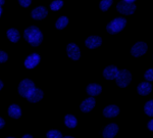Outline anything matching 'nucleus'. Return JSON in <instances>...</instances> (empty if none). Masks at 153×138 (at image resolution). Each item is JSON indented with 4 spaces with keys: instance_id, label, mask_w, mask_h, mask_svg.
<instances>
[{
    "instance_id": "1",
    "label": "nucleus",
    "mask_w": 153,
    "mask_h": 138,
    "mask_svg": "<svg viewBox=\"0 0 153 138\" xmlns=\"http://www.w3.org/2000/svg\"><path fill=\"white\" fill-rule=\"evenodd\" d=\"M24 37L27 42H29L32 46H39L43 40V35H42L40 29L38 27L32 26L25 30Z\"/></svg>"
},
{
    "instance_id": "2",
    "label": "nucleus",
    "mask_w": 153,
    "mask_h": 138,
    "mask_svg": "<svg viewBox=\"0 0 153 138\" xmlns=\"http://www.w3.org/2000/svg\"><path fill=\"white\" fill-rule=\"evenodd\" d=\"M127 25V19L124 18H117L112 19L106 27V30L109 34H115L123 30Z\"/></svg>"
},
{
    "instance_id": "3",
    "label": "nucleus",
    "mask_w": 153,
    "mask_h": 138,
    "mask_svg": "<svg viewBox=\"0 0 153 138\" xmlns=\"http://www.w3.org/2000/svg\"><path fill=\"white\" fill-rule=\"evenodd\" d=\"M34 89H35V84L33 83V81L29 80V79H25L19 85V95L25 98H28L31 95V93L34 91Z\"/></svg>"
},
{
    "instance_id": "4",
    "label": "nucleus",
    "mask_w": 153,
    "mask_h": 138,
    "mask_svg": "<svg viewBox=\"0 0 153 138\" xmlns=\"http://www.w3.org/2000/svg\"><path fill=\"white\" fill-rule=\"evenodd\" d=\"M131 80H132V75L128 70H122L118 71V74L115 78V81H117V84L122 88L127 87L128 85L130 84Z\"/></svg>"
},
{
    "instance_id": "5",
    "label": "nucleus",
    "mask_w": 153,
    "mask_h": 138,
    "mask_svg": "<svg viewBox=\"0 0 153 138\" xmlns=\"http://www.w3.org/2000/svg\"><path fill=\"white\" fill-rule=\"evenodd\" d=\"M117 9L118 12H120L122 14H126V16H130L133 14L136 10V5L135 3H128L127 0H123L120 1L117 5Z\"/></svg>"
},
{
    "instance_id": "6",
    "label": "nucleus",
    "mask_w": 153,
    "mask_h": 138,
    "mask_svg": "<svg viewBox=\"0 0 153 138\" xmlns=\"http://www.w3.org/2000/svg\"><path fill=\"white\" fill-rule=\"evenodd\" d=\"M147 51V44L144 42H138L136 43L131 49V53L135 57H139V56L145 54Z\"/></svg>"
},
{
    "instance_id": "7",
    "label": "nucleus",
    "mask_w": 153,
    "mask_h": 138,
    "mask_svg": "<svg viewBox=\"0 0 153 138\" xmlns=\"http://www.w3.org/2000/svg\"><path fill=\"white\" fill-rule=\"evenodd\" d=\"M66 52H68V57H71L74 60H78L81 56L80 48L76 45L75 43H70L66 46Z\"/></svg>"
},
{
    "instance_id": "8",
    "label": "nucleus",
    "mask_w": 153,
    "mask_h": 138,
    "mask_svg": "<svg viewBox=\"0 0 153 138\" xmlns=\"http://www.w3.org/2000/svg\"><path fill=\"white\" fill-rule=\"evenodd\" d=\"M39 63H40V56H39V54L32 53L25 60V66L27 69H34Z\"/></svg>"
},
{
    "instance_id": "9",
    "label": "nucleus",
    "mask_w": 153,
    "mask_h": 138,
    "mask_svg": "<svg viewBox=\"0 0 153 138\" xmlns=\"http://www.w3.org/2000/svg\"><path fill=\"white\" fill-rule=\"evenodd\" d=\"M118 132V126L117 124H109L107 125L103 130V137L104 138H113Z\"/></svg>"
},
{
    "instance_id": "10",
    "label": "nucleus",
    "mask_w": 153,
    "mask_h": 138,
    "mask_svg": "<svg viewBox=\"0 0 153 138\" xmlns=\"http://www.w3.org/2000/svg\"><path fill=\"white\" fill-rule=\"evenodd\" d=\"M85 44L88 48H97L102 44V39L98 36H90L89 38L86 39Z\"/></svg>"
},
{
    "instance_id": "11",
    "label": "nucleus",
    "mask_w": 153,
    "mask_h": 138,
    "mask_svg": "<svg viewBox=\"0 0 153 138\" xmlns=\"http://www.w3.org/2000/svg\"><path fill=\"white\" fill-rule=\"evenodd\" d=\"M95 99L93 97H89V98H86L84 101L81 103L80 105V108L83 113H89L95 107Z\"/></svg>"
},
{
    "instance_id": "12",
    "label": "nucleus",
    "mask_w": 153,
    "mask_h": 138,
    "mask_svg": "<svg viewBox=\"0 0 153 138\" xmlns=\"http://www.w3.org/2000/svg\"><path fill=\"white\" fill-rule=\"evenodd\" d=\"M117 74H118V69L115 66H109L107 68H105L104 71H103V76L107 80H113V79H115Z\"/></svg>"
},
{
    "instance_id": "13",
    "label": "nucleus",
    "mask_w": 153,
    "mask_h": 138,
    "mask_svg": "<svg viewBox=\"0 0 153 138\" xmlns=\"http://www.w3.org/2000/svg\"><path fill=\"white\" fill-rule=\"evenodd\" d=\"M47 14H48L47 9L43 6H39L32 10V18L34 19H43L47 16Z\"/></svg>"
},
{
    "instance_id": "14",
    "label": "nucleus",
    "mask_w": 153,
    "mask_h": 138,
    "mask_svg": "<svg viewBox=\"0 0 153 138\" xmlns=\"http://www.w3.org/2000/svg\"><path fill=\"white\" fill-rule=\"evenodd\" d=\"M120 113V108L117 105H108L103 110V116L106 118H114Z\"/></svg>"
},
{
    "instance_id": "15",
    "label": "nucleus",
    "mask_w": 153,
    "mask_h": 138,
    "mask_svg": "<svg viewBox=\"0 0 153 138\" xmlns=\"http://www.w3.org/2000/svg\"><path fill=\"white\" fill-rule=\"evenodd\" d=\"M152 90L151 84L148 82H142L141 84H139L137 88V91L140 95H148Z\"/></svg>"
},
{
    "instance_id": "16",
    "label": "nucleus",
    "mask_w": 153,
    "mask_h": 138,
    "mask_svg": "<svg viewBox=\"0 0 153 138\" xmlns=\"http://www.w3.org/2000/svg\"><path fill=\"white\" fill-rule=\"evenodd\" d=\"M42 98H43V92H42V90L37 89V88H35L33 92L31 93V95H30L29 97L27 98V99H28L30 102L35 103V102L40 101Z\"/></svg>"
},
{
    "instance_id": "17",
    "label": "nucleus",
    "mask_w": 153,
    "mask_h": 138,
    "mask_svg": "<svg viewBox=\"0 0 153 138\" xmlns=\"http://www.w3.org/2000/svg\"><path fill=\"white\" fill-rule=\"evenodd\" d=\"M101 91H102V87L98 84H95V83L89 84L87 86V93L90 96H96L100 94Z\"/></svg>"
},
{
    "instance_id": "18",
    "label": "nucleus",
    "mask_w": 153,
    "mask_h": 138,
    "mask_svg": "<svg viewBox=\"0 0 153 138\" xmlns=\"http://www.w3.org/2000/svg\"><path fill=\"white\" fill-rule=\"evenodd\" d=\"M8 115L9 117L13 118V119H19L22 116L21 107L18 104H11L8 108Z\"/></svg>"
},
{
    "instance_id": "19",
    "label": "nucleus",
    "mask_w": 153,
    "mask_h": 138,
    "mask_svg": "<svg viewBox=\"0 0 153 138\" xmlns=\"http://www.w3.org/2000/svg\"><path fill=\"white\" fill-rule=\"evenodd\" d=\"M6 35L12 43H16L19 40V33L16 29H9L7 31Z\"/></svg>"
},
{
    "instance_id": "20",
    "label": "nucleus",
    "mask_w": 153,
    "mask_h": 138,
    "mask_svg": "<svg viewBox=\"0 0 153 138\" xmlns=\"http://www.w3.org/2000/svg\"><path fill=\"white\" fill-rule=\"evenodd\" d=\"M65 123L68 128H75L76 126V117H74L73 115H66L65 118Z\"/></svg>"
},
{
    "instance_id": "21",
    "label": "nucleus",
    "mask_w": 153,
    "mask_h": 138,
    "mask_svg": "<svg viewBox=\"0 0 153 138\" xmlns=\"http://www.w3.org/2000/svg\"><path fill=\"white\" fill-rule=\"evenodd\" d=\"M68 24V19L66 16H60L57 21H56V24H55V27L58 29V30H62L65 29Z\"/></svg>"
},
{
    "instance_id": "22",
    "label": "nucleus",
    "mask_w": 153,
    "mask_h": 138,
    "mask_svg": "<svg viewBox=\"0 0 153 138\" xmlns=\"http://www.w3.org/2000/svg\"><path fill=\"white\" fill-rule=\"evenodd\" d=\"M144 110H145V113H146L147 116L152 117L153 116V100H149V101L146 102Z\"/></svg>"
},
{
    "instance_id": "23",
    "label": "nucleus",
    "mask_w": 153,
    "mask_h": 138,
    "mask_svg": "<svg viewBox=\"0 0 153 138\" xmlns=\"http://www.w3.org/2000/svg\"><path fill=\"white\" fill-rule=\"evenodd\" d=\"M62 5H63L62 0H55V1H53L52 3L50 4V8H51V10H53V11H57L62 7Z\"/></svg>"
},
{
    "instance_id": "24",
    "label": "nucleus",
    "mask_w": 153,
    "mask_h": 138,
    "mask_svg": "<svg viewBox=\"0 0 153 138\" xmlns=\"http://www.w3.org/2000/svg\"><path fill=\"white\" fill-rule=\"evenodd\" d=\"M111 4H112L111 0H102L99 4V7L102 11H106L110 6H111Z\"/></svg>"
},
{
    "instance_id": "25",
    "label": "nucleus",
    "mask_w": 153,
    "mask_h": 138,
    "mask_svg": "<svg viewBox=\"0 0 153 138\" xmlns=\"http://www.w3.org/2000/svg\"><path fill=\"white\" fill-rule=\"evenodd\" d=\"M46 137L47 138H62V134H61V132H59L58 130H50V131L47 132Z\"/></svg>"
},
{
    "instance_id": "26",
    "label": "nucleus",
    "mask_w": 153,
    "mask_h": 138,
    "mask_svg": "<svg viewBox=\"0 0 153 138\" xmlns=\"http://www.w3.org/2000/svg\"><path fill=\"white\" fill-rule=\"evenodd\" d=\"M144 77L148 81V82H152V80H153V71H152V69H149V70L145 73Z\"/></svg>"
},
{
    "instance_id": "27",
    "label": "nucleus",
    "mask_w": 153,
    "mask_h": 138,
    "mask_svg": "<svg viewBox=\"0 0 153 138\" xmlns=\"http://www.w3.org/2000/svg\"><path fill=\"white\" fill-rule=\"evenodd\" d=\"M7 60H8V55H7V53H5L4 51L0 50V63H5Z\"/></svg>"
},
{
    "instance_id": "28",
    "label": "nucleus",
    "mask_w": 153,
    "mask_h": 138,
    "mask_svg": "<svg viewBox=\"0 0 153 138\" xmlns=\"http://www.w3.org/2000/svg\"><path fill=\"white\" fill-rule=\"evenodd\" d=\"M19 2L23 7H28V6L31 5V3H32L31 0H19Z\"/></svg>"
},
{
    "instance_id": "29",
    "label": "nucleus",
    "mask_w": 153,
    "mask_h": 138,
    "mask_svg": "<svg viewBox=\"0 0 153 138\" xmlns=\"http://www.w3.org/2000/svg\"><path fill=\"white\" fill-rule=\"evenodd\" d=\"M148 129L150 130V131H152L153 130V121H149V123H148Z\"/></svg>"
},
{
    "instance_id": "30",
    "label": "nucleus",
    "mask_w": 153,
    "mask_h": 138,
    "mask_svg": "<svg viewBox=\"0 0 153 138\" xmlns=\"http://www.w3.org/2000/svg\"><path fill=\"white\" fill-rule=\"evenodd\" d=\"M4 125H5V122H4V120L2 119V118H0V129H1V128H3Z\"/></svg>"
},
{
    "instance_id": "31",
    "label": "nucleus",
    "mask_w": 153,
    "mask_h": 138,
    "mask_svg": "<svg viewBox=\"0 0 153 138\" xmlns=\"http://www.w3.org/2000/svg\"><path fill=\"white\" fill-rule=\"evenodd\" d=\"M23 138H33V136H31V135H25V136H23Z\"/></svg>"
},
{
    "instance_id": "32",
    "label": "nucleus",
    "mask_w": 153,
    "mask_h": 138,
    "mask_svg": "<svg viewBox=\"0 0 153 138\" xmlns=\"http://www.w3.org/2000/svg\"><path fill=\"white\" fill-rule=\"evenodd\" d=\"M2 87H3V83H2V81L0 80V90L2 89Z\"/></svg>"
},
{
    "instance_id": "33",
    "label": "nucleus",
    "mask_w": 153,
    "mask_h": 138,
    "mask_svg": "<svg viewBox=\"0 0 153 138\" xmlns=\"http://www.w3.org/2000/svg\"><path fill=\"white\" fill-rule=\"evenodd\" d=\"M4 2H5V1H4V0H0V6H1V5H3V4H4Z\"/></svg>"
},
{
    "instance_id": "34",
    "label": "nucleus",
    "mask_w": 153,
    "mask_h": 138,
    "mask_svg": "<svg viewBox=\"0 0 153 138\" xmlns=\"http://www.w3.org/2000/svg\"><path fill=\"white\" fill-rule=\"evenodd\" d=\"M62 138H74V137H71V136H65V137H62Z\"/></svg>"
},
{
    "instance_id": "35",
    "label": "nucleus",
    "mask_w": 153,
    "mask_h": 138,
    "mask_svg": "<svg viewBox=\"0 0 153 138\" xmlns=\"http://www.w3.org/2000/svg\"><path fill=\"white\" fill-rule=\"evenodd\" d=\"M1 13H2V10H1V6H0V16H1Z\"/></svg>"
},
{
    "instance_id": "36",
    "label": "nucleus",
    "mask_w": 153,
    "mask_h": 138,
    "mask_svg": "<svg viewBox=\"0 0 153 138\" xmlns=\"http://www.w3.org/2000/svg\"><path fill=\"white\" fill-rule=\"evenodd\" d=\"M7 138H13V137H7Z\"/></svg>"
}]
</instances>
